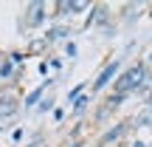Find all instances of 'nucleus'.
I'll return each instance as SVG.
<instances>
[{
  "instance_id": "obj_14",
  "label": "nucleus",
  "mask_w": 152,
  "mask_h": 147,
  "mask_svg": "<svg viewBox=\"0 0 152 147\" xmlns=\"http://www.w3.org/2000/svg\"><path fill=\"white\" fill-rule=\"evenodd\" d=\"M39 113H48V110H54V96H48V99H42V102H39Z\"/></svg>"
},
{
  "instance_id": "obj_5",
  "label": "nucleus",
  "mask_w": 152,
  "mask_h": 147,
  "mask_svg": "<svg viewBox=\"0 0 152 147\" xmlns=\"http://www.w3.org/2000/svg\"><path fill=\"white\" fill-rule=\"evenodd\" d=\"M149 125H152V108L149 105L144 110H138V113L130 119V127H149Z\"/></svg>"
},
{
  "instance_id": "obj_12",
  "label": "nucleus",
  "mask_w": 152,
  "mask_h": 147,
  "mask_svg": "<svg viewBox=\"0 0 152 147\" xmlns=\"http://www.w3.org/2000/svg\"><path fill=\"white\" fill-rule=\"evenodd\" d=\"M85 88H87V82H79V85H76V88H71V93H68V99H71V102H76V99H79V96H85V93H82V91H85Z\"/></svg>"
},
{
  "instance_id": "obj_6",
  "label": "nucleus",
  "mask_w": 152,
  "mask_h": 147,
  "mask_svg": "<svg viewBox=\"0 0 152 147\" xmlns=\"http://www.w3.org/2000/svg\"><path fill=\"white\" fill-rule=\"evenodd\" d=\"M65 37H71V26H54V28H48L45 31V43H56V40H65Z\"/></svg>"
},
{
  "instance_id": "obj_8",
  "label": "nucleus",
  "mask_w": 152,
  "mask_h": 147,
  "mask_svg": "<svg viewBox=\"0 0 152 147\" xmlns=\"http://www.w3.org/2000/svg\"><path fill=\"white\" fill-rule=\"evenodd\" d=\"M68 6H71V14H79V11L93 9V3H87V0H68Z\"/></svg>"
},
{
  "instance_id": "obj_1",
  "label": "nucleus",
  "mask_w": 152,
  "mask_h": 147,
  "mask_svg": "<svg viewBox=\"0 0 152 147\" xmlns=\"http://www.w3.org/2000/svg\"><path fill=\"white\" fill-rule=\"evenodd\" d=\"M127 133H130V122H115L113 127H107V130L99 136V147H115V144H121L127 139Z\"/></svg>"
},
{
  "instance_id": "obj_13",
  "label": "nucleus",
  "mask_w": 152,
  "mask_h": 147,
  "mask_svg": "<svg viewBox=\"0 0 152 147\" xmlns=\"http://www.w3.org/2000/svg\"><path fill=\"white\" fill-rule=\"evenodd\" d=\"M45 45H48L45 40H34V43L28 45V51H26V54H39V51H45Z\"/></svg>"
},
{
  "instance_id": "obj_3",
  "label": "nucleus",
  "mask_w": 152,
  "mask_h": 147,
  "mask_svg": "<svg viewBox=\"0 0 152 147\" xmlns=\"http://www.w3.org/2000/svg\"><path fill=\"white\" fill-rule=\"evenodd\" d=\"M26 28H39L45 20H48V6L39 3V0H34V3H28V14H26Z\"/></svg>"
},
{
  "instance_id": "obj_2",
  "label": "nucleus",
  "mask_w": 152,
  "mask_h": 147,
  "mask_svg": "<svg viewBox=\"0 0 152 147\" xmlns=\"http://www.w3.org/2000/svg\"><path fill=\"white\" fill-rule=\"evenodd\" d=\"M118 65H121L118 60L107 62V65L99 71V76L93 79V91H104V88H110V85H113V82H115V76H118Z\"/></svg>"
},
{
  "instance_id": "obj_15",
  "label": "nucleus",
  "mask_w": 152,
  "mask_h": 147,
  "mask_svg": "<svg viewBox=\"0 0 152 147\" xmlns=\"http://www.w3.org/2000/svg\"><path fill=\"white\" fill-rule=\"evenodd\" d=\"M65 54L68 57H76V43H65Z\"/></svg>"
},
{
  "instance_id": "obj_7",
  "label": "nucleus",
  "mask_w": 152,
  "mask_h": 147,
  "mask_svg": "<svg viewBox=\"0 0 152 147\" xmlns=\"http://www.w3.org/2000/svg\"><path fill=\"white\" fill-rule=\"evenodd\" d=\"M51 85H54V82H45V85H39V88H34V91L31 93H28V96H26V108H34V105H37L39 102V99H42V93H45V88H51Z\"/></svg>"
},
{
  "instance_id": "obj_4",
  "label": "nucleus",
  "mask_w": 152,
  "mask_h": 147,
  "mask_svg": "<svg viewBox=\"0 0 152 147\" xmlns=\"http://www.w3.org/2000/svg\"><path fill=\"white\" fill-rule=\"evenodd\" d=\"M17 110H20V99L11 93H3L0 96V119H11Z\"/></svg>"
},
{
  "instance_id": "obj_9",
  "label": "nucleus",
  "mask_w": 152,
  "mask_h": 147,
  "mask_svg": "<svg viewBox=\"0 0 152 147\" xmlns=\"http://www.w3.org/2000/svg\"><path fill=\"white\" fill-rule=\"evenodd\" d=\"M87 105H90V99H87V96H79V99L73 102V110H71V113H73V116H82Z\"/></svg>"
},
{
  "instance_id": "obj_16",
  "label": "nucleus",
  "mask_w": 152,
  "mask_h": 147,
  "mask_svg": "<svg viewBox=\"0 0 152 147\" xmlns=\"http://www.w3.org/2000/svg\"><path fill=\"white\" fill-rule=\"evenodd\" d=\"M130 147H147V144H144L141 139H135V142H130Z\"/></svg>"
},
{
  "instance_id": "obj_20",
  "label": "nucleus",
  "mask_w": 152,
  "mask_h": 147,
  "mask_svg": "<svg viewBox=\"0 0 152 147\" xmlns=\"http://www.w3.org/2000/svg\"><path fill=\"white\" fill-rule=\"evenodd\" d=\"M149 108H152V105H149Z\"/></svg>"
},
{
  "instance_id": "obj_17",
  "label": "nucleus",
  "mask_w": 152,
  "mask_h": 147,
  "mask_svg": "<svg viewBox=\"0 0 152 147\" xmlns=\"http://www.w3.org/2000/svg\"><path fill=\"white\" fill-rule=\"evenodd\" d=\"M71 147H85V142H82V139H76V142H73Z\"/></svg>"
},
{
  "instance_id": "obj_19",
  "label": "nucleus",
  "mask_w": 152,
  "mask_h": 147,
  "mask_svg": "<svg viewBox=\"0 0 152 147\" xmlns=\"http://www.w3.org/2000/svg\"><path fill=\"white\" fill-rule=\"evenodd\" d=\"M147 62H152V54H149V57H147Z\"/></svg>"
},
{
  "instance_id": "obj_18",
  "label": "nucleus",
  "mask_w": 152,
  "mask_h": 147,
  "mask_svg": "<svg viewBox=\"0 0 152 147\" xmlns=\"http://www.w3.org/2000/svg\"><path fill=\"white\" fill-rule=\"evenodd\" d=\"M115 147H130V142H121V144H115Z\"/></svg>"
},
{
  "instance_id": "obj_11",
  "label": "nucleus",
  "mask_w": 152,
  "mask_h": 147,
  "mask_svg": "<svg viewBox=\"0 0 152 147\" xmlns=\"http://www.w3.org/2000/svg\"><path fill=\"white\" fill-rule=\"evenodd\" d=\"M11 74H14V62H11V60H3V62H0V79H9Z\"/></svg>"
},
{
  "instance_id": "obj_10",
  "label": "nucleus",
  "mask_w": 152,
  "mask_h": 147,
  "mask_svg": "<svg viewBox=\"0 0 152 147\" xmlns=\"http://www.w3.org/2000/svg\"><path fill=\"white\" fill-rule=\"evenodd\" d=\"M110 113H113V108H110V105H102V108H99V113L93 116V125H102V122L107 119Z\"/></svg>"
}]
</instances>
